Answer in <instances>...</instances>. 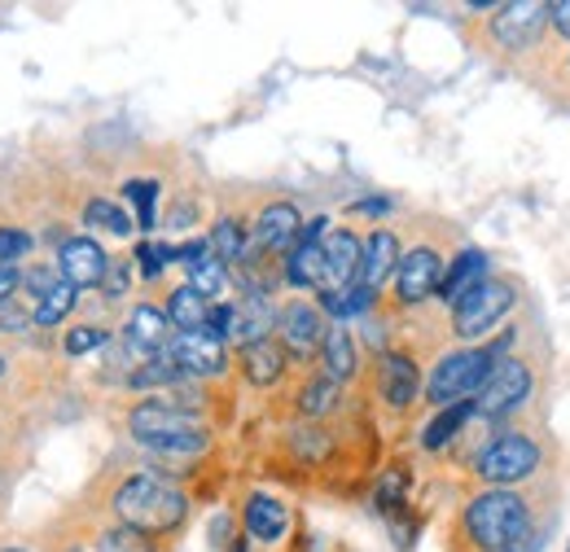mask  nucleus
I'll use <instances>...</instances> for the list:
<instances>
[{
  "mask_svg": "<svg viewBox=\"0 0 570 552\" xmlns=\"http://www.w3.org/2000/svg\"><path fill=\"white\" fill-rule=\"evenodd\" d=\"M321 289L325 294H338V289H347V285H356L360 276V241L352 233H330L325 241H321Z\"/></svg>",
  "mask_w": 570,
  "mask_h": 552,
  "instance_id": "nucleus-8",
  "label": "nucleus"
},
{
  "mask_svg": "<svg viewBox=\"0 0 570 552\" xmlns=\"http://www.w3.org/2000/svg\"><path fill=\"white\" fill-rule=\"evenodd\" d=\"M504 343H509V338H504ZM504 343L488 346V351H456V355L439 359V368H434V377H430V386H426L430 404L448 408V404H461L465 395L483 391L488 373L497 368L492 359H497L500 351H504Z\"/></svg>",
  "mask_w": 570,
  "mask_h": 552,
  "instance_id": "nucleus-4",
  "label": "nucleus"
},
{
  "mask_svg": "<svg viewBox=\"0 0 570 552\" xmlns=\"http://www.w3.org/2000/svg\"><path fill=\"white\" fill-rule=\"evenodd\" d=\"M18 285H22V273H18L13 264H0V303H9Z\"/></svg>",
  "mask_w": 570,
  "mask_h": 552,
  "instance_id": "nucleus-42",
  "label": "nucleus"
},
{
  "mask_svg": "<svg viewBox=\"0 0 570 552\" xmlns=\"http://www.w3.org/2000/svg\"><path fill=\"white\" fill-rule=\"evenodd\" d=\"M62 280H67V276L58 273V268H36V273L27 276V285H31V294H36V298H45L49 289H58Z\"/></svg>",
  "mask_w": 570,
  "mask_h": 552,
  "instance_id": "nucleus-38",
  "label": "nucleus"
},
{
  "mask_svg": "<svg viewBox=\"0 0 570 552\" xmlns=\"http://www.w3.org/2000/svg\"><path fill=\"white\" fill-rule=\"evenodd\" d=\"M298 233H303L298 210L277 203V207L264 210V215H259V224H255V250H285V246H294V241H298Z\"/></svg>",
  "mask_w": 570,
  "mask_h": 552,
  "instance_id": "nucleus-15",
  "label": "nucleus"
},
{
  "mask_svg": "<svg viewBox=\"0 0 570 552\" xmlns=\"http://www.w3.org/2000/svg\"><path fill=\"white\" fill-rule=\"evenodd\" d=\"M527 395H531V368H527L522 359H504V364H497V368L488 373V382H483L474 408L488 416H500V413H509V408H518Z\"/></svg>",
  "mask_w": 570,
  "mask_h": 552,
  "instance_id": "nucleus-7",
  "label": "nucleus"
},
{
  "mask_svg": "<svg viewBox=\"0 0 570 552\" xmlns=\"http://www.w3.org/2000/svg\"><path fill=\"white\" fill-rule=\"evenodd\" d=\"M212 316V303L194 289V285H180L171 298H167V325H176L180 334H198Z\"/></svg>",
  "mask_w": 570,
  "mask_h": 552,
  "instance_id": "nucleus-20",
  "label": "nucleus"
},
{
  "mask_svg": "<svg viewBox=\"0 0 570 552\" xmlns=\"http://www.w3.org/2000/svg\"><path fill=\"white\" fill-rule=\"evenodd\" d=\"M97 552H154V549H149V540H145L141 531H132V526H115V531L101 535Z\"/></svg>",
  "mask_w": 570,
  "mask_h": 552,
  "instance_id": "nucleus-34",
  "label": "nucleus"
},
{
  "mask_svg": "<svg viewBox=\"0 0 570 552\" xmlns=\"http://www.w3.org/2000/svg\"><path fill=\"white\" fill-rule=\"evenodd\" d=\"M137 259H141L145 276H158L163 273V264H171V259H176V250H171V246H158V241H141Z\"/></svg>",
  "mask_w": 570,
  "mask_h": 552,
  "instance_id": "nucleus-36",
  "label": "nucleus"
},
{
  "mask_svg": "<svg viewBox=\"0 0 570 552\" xmlns=\"http://www.w3.org/2000/svg\"><path fill=\"white\" fill-rule=\"evenodd\" d=\"M527 504L513 491H488L465 509V531L483 552H513L527 540Z\"/></svg>",
  "mask_w": 570,
  "mask_h": 552,
  "instance_id": "nucleus-2",
  "label": "nucleus"
},
{
  "mask_svg": "<svg viewBox=\"0 0 570 552\" xmlns=\"http://www.w3.org/2000/svg\"><path fill=\"white\" fill-rule=\"evenodd\" d=\"M167 359L189 377H215V373H224V343L203 334V329L180 334L176 343H167Z\"/></svg>",
  "mask_w": 570,
  "mask_h": 552,
  "instance_id": "nucleus-9",
  "label": "nucleus"
},
{
  "mask_svg": "<svg viewBox=\"0 0 570 552\" xmlns=\"http://www.w3.org/2000/svg\"><path fill=\"white\" fill-rule=\"evenodd\" d=\"M386 207H391L386 198H373V203H356V210H373V215H377V210H386Z\"/></svg>",
  "mask_w": 570,
  "mask_h": 552,
  "instance_id": "nucleus-44",
  "label": "nucleus"
},
{
  "mask_svg": "<svg viewBox=\"0 0 570 552\" xmlns=\"http://www.w3.org/2000/svg\"><path fill=\"white\" fill-rule=\"evenodd\" d=\"M101 289H106L110 298H119V294L128 289V264H110L106 276H101Z\"/></svg>",
  "mask_w": 570,
  "mask_h": 552,
  "instance_id": "nucleus-41",
  "label": "nucleus"
},
{
  "mask_svg": "<svg viewBox=\"0 0 570 552\" xmlns=\"http://www.w3.org/2000/svg\"><path fill=\"white\" fill-rule=\"evenodd\" d=\"M0 373H4V359H0Z\"/></svg>",
  "mask_w": 570,
  "mask_h": 552,
  "instance_id": "nucleus-46",
  "label": "nucleus"
},
{
  "mask_svg": "<svg viewBox=\"0 0 570 552\" xmlns=\"http://www.w3.org/2000/svg\"><path fill=\"white\" fill-rule=\"evenodd\" d=\"M115 513L124 526L154 535V531H171L185 518V495L176 486H167L154 474H137L115 491Z\"/></svg>",
  "mask_w": 570,
  "mask_h": 552,
  "instance_id": "nucleus-1",
  "label": "nucleus"
},
{
  "mask_svg": "<svg viewBox=\"0 0 570 552\" xmlns=\"http://www.w3.org/2000/svg\"><path fill=\"white\" fill-rule=\"evenodd\" d=\"M83 224H88V228H106V233H115V237H128V233H132L128 210L106 203V198H97V203L83 207Z\"/></svg>",
  "mask_w": 570,
  "mask_h": 552,
  "instance_id": "nucleus-26",
  "label": "nucleus"
},
{
  "mask_svg": "<svg viewBox=\"0 0 570 552\" xmlns=\"http://www.w3.org/2000/svg\"><path fill=\"white\" fill-rule=\"evenodd\" d=\"M338 404V382H330V377H321V382H312L303 395H298V408L307 416H321V413H330Z\"/></svg>",
  "mask_w": 570,
  "mask_h": 552,
  "instance_id": "nucleus-31",
  "label": "nucleus"
},
{
  "mask_svg": "<svg viewBox=\"0 0 570 552\" xmlns=\"http://www.w3.org/2000/svg\"><path fill=\"white\" fill-rule=\"evenodd\" d=\"M549 18H553V27H558L562 36H570V0H562V4H549Z\"/></svg>",
  "mask_w": 570,
  "mask_h": 552,
  "instance_id": "nucleus-43",
  "label": "nucleus"
},
{
  "mask_svg": "<svg viewBox=\"0 0 570 552\" xmlns=\"http://www.w3.org/2000/svg\"><path fill=\"white\" fill-rule=\"evenodd\" d=\"M124 194H128V203H132V207H137V215H141V228H154L158 185H154V180H128V185H124Z\"/></svg>",
  "mask_w": 570,
  "mask_h": 552,
  "instance_id": "nucleus-33",
  "label": "nucleus"
},
{
  "mask_svg": "<svg viewBox=\"0 0 570 552\" xmlns=\"http://www.w3.org/2000/svg\"><path fill=\"white\" fill-rule=\"evenodd\" d=\"M101 343H106V334H101V329H75V334H67V351H71V355L97 351Z\"/></svg>",
  "mask_w": 570,
  "mask_h": 552,
  "instance_id": "nucleus-39",
  "label": "nucleus"
},
{
  "mask_svg": "<svg viewBox=\"0 0 570 552\" xmlns=\"http://www.w3.org/2000/svg\"><path fill=\"white\" fill-rule=\"evenodd\" d=\"M282 338H285V351H294V355H312L316 346H325L321 312H312L307 303L285 307L282 312Z\"/></svg>",
  "mask_w": 570,
  "mask_h": 552,
  "instance_id": "nucleus-13",
  "label": "nucleus"
},
{
  "mask_svg": "<svg viewBox=\"0 0 570 552\" xmlns=\"http://www.w3.org/2000/svg\"><path fill=\"white\" fill-rule=\"evenodd\" d=\"M439 280H443V264H439V255L426 250V246L413 250V255H404L400 268H395V285H400V298H404V303L430 298V294L439 289Z\"/></svg>",
  "mask_w": 570,
  "mask_h": 552,
  "instance_id": "nucleus-12",
  "label": "nucleus"
},
{
  "mask_svg": "<svg viewBox=\"0 0 570 552\" xmlns=\"http://www.w3.org/2000/svg\"><path fill=\"white\" fill-rule=\"evenodd\" d=\"M212 255L219 264H237L242 259V228L233 219H219L212 233Z\"/></svg>",
  "mask_w": 570,
  "mask_h": 552,
  "instance_id": "nucleus-30",
  "label": "nucleus"
},
{
  "mask_svg": "<svg viewBox=\"0 0 570 552\" xmlns=\"http://www.w3.org/2000/svg\"><path fill=\"white\" fill-rule=\"evenodd\" d=\"M509 307H513V285L509 280H483L461 303H452V325H456L461 338H479V334H488L497 325Z\"/></svg>",
  "mask_w": 570,
  "mask_h": 552,
  "instance_id": "nucleus-5",
  "label": "nucleus"
},
{
  "mask_svg": "<svg viewBox=\"0 0 570 552\" xmlns=\"http://www.w3.org/2000/svg\"><path fill=\"white\" fill-rule=\"evenodd\" d=\"M75 294H79V289H75L71 280H62L58 289H49V294L36 303V321H40V325H58L75 307Z\"/></svg>",
  "mask_w": 570,
  "mask_h": 552,
  "instance_id": "nucleus-29",
  "label": "nucleus"
},
{
  "mask_svg": "<svg viewBox=\"0 0 570 552\" xmlns=\"http://www.w3.org/2000/svg\"><path fill=\"white\" fill-rule=\"evenodd\" d=\"M31 321H36V316H27V312H22L18 303H0V325H4V329H13V334H22V329H27Z\"/></svg>",
  "mask_w": 570,
  "mask_h": 552,
  "instance_id": "nucleus-40",
  "label": "nucleus"
},
{
  "mask_svg": "<svg viewBox=\"0 0 570 552\" xmlns=\"http://www.w3.org/2000/svg\"><path fill=\"white\" fill-rule=\"evenodd\" d=\"M540 465V447L527 438V434H504L497 438L483 456H479V479L483 483H522V479H531V470Z\"/></svg>",
  "mask_w": 570,
  "mask_h": 552,
  "instance_id": "nucleus-6",
  "label": "nucleus"
},
{
  "mask_svg": "<svg viewBox=\"0 0 570 552\" xmlns=\"http://www.w3.org/2000/svg\"><path fill=\"white\" fill-rule=\"evenodd\" d=\"M273 329V307L264 303V294H246L237 307H233V325H228V338H237L242 346L264 343Z\"/></svg>",
  "mask_w": 570,
  "mask_h": 552,
  "instance_id": "nucleus-16",
  "label": "nucleus"
},
{
  "mask_svg": "<svg viewBox=\"0 0 570 552\" xmlns=\"http://www.w3.org/2000/svg\"><path fill=\"white\" fill-rule=\"evenodd\" d=\"M321 351H325L330 382H347V377L356 373V346H352V334H347V329H330Z\"/></svg>",
  "mask_w": 570,
  "mask_h": 552,
  "instance_id": "nucleus-24",
  "label": "nucleus"
},
{
  "mask_svg": "<svg viewBox=\"0 0 570 552\" xmlns=\"http://www.w3.org/2000/svg\"><path fill=\"white\" fill-rule=\"evenodd\" d=\"M544 22H549V4L522 0V4H504V9H500V18L492 22V31H497V40L504 45V49H527V45L540 36Z\"/></svg>",
  "mask_w": 570,
  "mask_h": 552,
  "instance_id": "nucleus-11",
  "label": "nucleus"
},
{
  "mask_svg": "<svg viewBox=\"0 0 570 552\" xmlns=\"http://www.w3.org/2000/svg\"><path fill=\"white\" fill-rule=\"evenodd\" d=\"M124 343L132 346L137 355H163V351H167V316L154 312V307H137V312L128 316Z\"/></svg>",
  "mask_w": 570,
  "mask_h": 552,
  "instance_id": "nucleus-18",
  "label": "nucleus"
},
{
  "mask_svg": "<svg viewBox=\"0 0 570 552\" xmlns=\"http://www.w3.org/2000/svg\"><path fill=\"white\" fill-rule=\"evenodd\" d=\"M285 522H289V518H285L282 500H273V495H250V504H246V531H250L255 540H264V544L282 540Z\"/></svg>",
  "mask_w": 570,
  "mask_h": 552,
  "instance_id": "nucleus-21",
  "label": "nucleus"
},
{
  "mask_svg": "<svg viewBox=\"0 0 570 552\" xmlns=\"http://www.w3.org/2000/svg\"><path fill=\"white\" fill-rule=\"evenodd\" d=\"M0 552H27V549H0Z\"/></svg>",
  "mask_w": 570,
  "mask_h": 552,
  "instance_id": "nucleus-45",
  "label": "nucleus"
},
{
  "mask_svg": "<svg viewBox=\"0 0 570 552\" xmlns=\"http://www.w3.org/2000/svg\"><path fill=\"white\" fill-rule=\"evenodd\" d=\"M395 268H400V241H395L391 233H373V237H368V246L360 250L356 285H364V289H373V294H377V285L395 273Z\"/></svg>",
  "mask_w": 570,
  "mask_h": 552,
  "instance_id": "nucleus-14",
  "label": "nucleus"
},
{
  "mask_svg": "<svg viewBox=\"0 0 570 552\" xmlns=\"http://www.w3.org/2000/svg\"><path fill=\"white\" fill-rule=\"evenodd\" d=\"M382 395L391 408H409L417 395V364L409 355H386L382 364Z\"/></svg>",
  "mask_w": 570,
  "mask_h": 552,
  "instance_id": "nucleus-19",
  "label": "nucleus"
},
{
  "mask_svg": "<svg viewBox=\"0 0 570 552\" xmlns=\"http://www.w3.org/2000/svg\"><path fill=\"white\" fill-rule=\"evenodd\" d=\"M400 500H404V474H400V470H391V474L377 483V495H373V504H377L382 513H395V509H400Z\"/></svg>",
  "mask_w": 570,
  "mask_h": 552,
  "instance_id": "nucleus-35",
  "label": "nucleus"
},
{
  "mask_svg": "<svg viewBox=\"0 0 570 552\" xmlns=\"http://www.w3.org/2000/svg\"><path fill=\"white\" fill-rule=\"evenodd\" d=\"M242 368H246V377H250L255 386H273L285 373V351L273 343V338L242 346Z\"/></svg>",
  "mask_w": 570,
  "mask_h": 552,
  "instance_id": "nucleus-22",
  "label": "nucleus"
},
{
  "mask_svg": "<svg viewBox=\"0 0 570 552\" xmlns=\"http://www.w3.org/2000/svg\"><path fill=\"white\" fill-rule=\"evenodd\" d=\"M321 241H294L289 264H285V280L289 285H316L321 289Z\"/></svg>",
  "mask_w": 570,
  "mask_h": 552,
  "instance_id": "nucleus-23",
  "label": "nucleus"
},
{
  "mask_svg": "<svg viewBox=\"0 0 570 552\" xmlns=\"http://www.w3.org/2000/svg\"><path fill=\"white\" fill-rule=\"evenodd\" d=\"M106 268H110V259H106V250H101L92 237H71V241H62L58 273L67 276L75 289H83V285H101Z\"/></svg>",
  "mask_w": 570,
  "mask_h": 552,
  "instance_id": "nucleus-10",
  "label": "nucleus"
},
{
  "mask_svg": "<svg viewBox=\"0 0 570 552\" xmlns=\"http://www.w3.org/2000/svg\"><path fill=\"white\" fill-rule=\"evenodd\" d=\"M132 434L141 438L145 447L163 452V456H194V452L207 447V430L198 425V416L167 408L158 400H145L141 408L132 413Z\"/></svg>",
  "mask_w": 570,
  "mask_h": 552,
  "instance_id": "nucleus-3",
  "label": "nucleus"
},
{
  "mask_svg": "<svg viewBox=\"0 0 570 552\" xmlns=\"http://www.w3.org/2000/svg\"><path fill=\"white\" fill-rule=\"evenodd\" d=\"M488 280V255L483 250H461L456 255V264H448V273L439 280V294L443 298H452V303H461L470 289H479Z\"/></svg>",
  "mask_w": 570,
  "mask_h": 552,
  "instance_id": "nucleus-17",
  "label": "nucleus"
},
{
  "mask_svg": "<svg viewBox=\"0 0 570 552\" xmlns=\"http://www.w3.org/2000/svg\"><path fill=\"white\" fill-rule=\"evenodd\" d=\"M180 377H185V373H180L167 355H154L141 373H132V386H176Z\"/></svg>",
  "mask_w": 570,
  "mask_h": 552,
  "instance_id": "nucleus-32",
  "label": "nucleus"
},
{
  "mask_svg": "<svg viewBox=\"0 0 570 552\" xmlns=\"http://www.w3.org/2000/svg\"><path fill=\"white\" fill-rule=\"evenodd\" d=\"M368 303H373V289H364V285H347V289H338V294H325V312L338 316V321L364 316Z\"/></svg>",
  "mask_w": 570,
  "mask_h": 552,
  "instance_id": "nucleus-28",
  "label": "nucleus"
},
{
  "mask_svg": "<svg viewBox=\"0 0 570 552\" xmlns=\"http://www.w3.org/2000/svg\"><path fill=\"white\" fill-rule=\"evenodd\" d=\"M470 416H474V404H448V408H443V413H439L426 425V438H422V443H426L430 452L448 447V443L456 438V430H461V425H465Z\"/></svg>",
  "mask_w": 570,
  "mask_h": 552,
  "instance_id": "nucleus-25",
  "label": "nucleus"
},
{
  "mask_svg": "<svg viewBox=\"0 0 570 552\" xmlns=\"http://www.w3.org/2000/svg\"><path fill=\"white\" fill-rule=\"evenodd\" d=\"M189 285L212 303L215 294H224V285H228V273H224V264L215 259V255H203L194 268H189Z\"/></svg>",
  "mask_w": 570,
  "mask_h": 552,
  "instance_id": "nucleus-27",
  "label": "nucleus"
},
{
  "mask_svg": "<svg viewBox=\"0 0 570 552\" xmlns=\"http://www.w3.org/2000/svg\"><path fill=\"white\" fill-rule=\"evenodd\" d=\"M27 250H31V237L22 228H0V264H13Z\"/></svg>",
  "mask_w": 570,
  "mask_h": 552,
  "instance_id": "nucleus-37",
  "label": "nucleus"
}]
</instances>
